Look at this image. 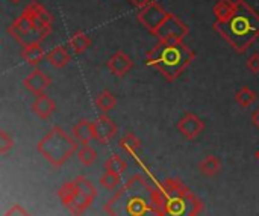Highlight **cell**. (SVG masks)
<instances>
[{
  "mask_svg": "<svg viewBox=\"0 0 259 216\" xmlns=\"http://www.w3.org/2000/svg\"><path fill=\"white\" fill-rule=\"evenodd\" d=\"M111 216H161L158 191H153L141 176L132 177L106 204Z\"/></svg>",
  "mask_w": 259,
  "mask_h": 216,
  "instance_id": "1",
  "label": "cell"
},
{
  "mask_svg": "<svg viewBox=\"0 0 259 216\" xmlns=\"http://www.w3.org/2000/svg\"><path fill=\"white\" fill-rule=\"evenodd\" d=\"M118 145H120V148L124 150L126 153L135 154V151L141 147V141H140L134 133H126V135L120 139Z\"/></svg>",
  "mask_w": 259,
  "mask_h": 216,
  "instance_id": "25",
  "label": "cell"
},
{
  "mask_svg": "<svg viewBox=\"0 0 259 216\" xmlns=\"http://www.w3.org/2000/svg\"><path fill=\"white\" fill-rule=\"evenodd\" d=\"M47 61L55 67V68H64L70 64L71 61V55L67 51L65 47L62 45H56L53 47L49 53H47Z\"/></svg>",
  "mask_w": 259,
  "mask_h": 216,
  "instance_id": "19",
  "label": "cell"
},
{
  "mask_svg": "<svg viewBox=\"0 0 259 216\" xmlns=\"http://www.w3.org/2000/svg\"><path fill=\"white\" fill-rule=\"evenodd\" d=\"M159 215L196 216L202 210V201L179 180L168 179L158 188Z\"/></svg>",
  "mask_w": 259,
  "mask_h": 216,
  "instance_id": "4",
  "label": "cell"
},
{
  "mask_svg": "<svg viewBox=\"0 0 259 216\" xmlns=\"http://www.w3.org/2000/svg\"><path fill=\"white\" fill-rule=\"evenodd\" d=\"M235 9V0H219L214 6V15L217 21H223L231 17Z\"/></svg>",
  "mask_w": 259,
  "mask_h": 216,
  "instance_id": "22",
  "label": "cell"
},
{
  "mask_svg": "<svg viewBox=\"0 0 259 216\" xmlns=\"http://www.w3.org/2000/svg\"><path fill=\"white\" fill-rule=\"evenodd\" d=\"M30 17L33 18L35 27L36 29H52L53 24V15L38 2H30L26 8H24Z\"/></svg>",
  "mask_w": 259,
  "mask_h": 216,
  "instance_id": "13",
  "label": "cell"
},
{
  "mask_svg": "<svg viewBox=\"0 0 259 216\" xmlns=\"http://www.w3.org/2000/svg\"><path fill=\"white\" fill-rule=\"evenodd\" d=\"M252 123H253V126H256L259 129V107L252 114Z\"/></svg>",
  "mask_w": 259,
  "mask_h": 216,
  "instance_id": "32",
  "label": "cell"
},
{
  "mask_svg": "<svg viewBox=\"0 0 259 216\" xmlns=\"http://www.w3.org/2000/svg\"><path fill=\"white\" fill-rule=\"evenodd\" d=\"M76 156H77V159H79V162H80L82 165L90 167V165H93V164L96 162V159H97V151H96L90 144H88V145H80L79 150H77V153H76Z\"/></svg>",
  "mask_w": 259,
  "mask_h": 216,
  "instance_id": "24",
  "label": "cell"
},
{
  "mask_svg": "<svg viewBox=\"0 0 259 216\" xmlns=\"http://www.w3.org/2000/svg\"><path fill=\"white\" fill-rule=\"evenodd\" d=\"M9 2H12V3H20L21 0H9Z\"/></svg>",
  "mask_w": 259,
  "mask_h": 216,
  "instance_id": "33",
  "label": "cell"
},
{
  "mask_svg": "<svg viewBox=\"0 0 259 216\" xmlns=\"http://www.w3.org/2000/svg\"><path fill=\"white\" fill-rule=\"evenodd\" d=\"M246 67H247V70L250 71V73H253V74H258L259 73V53H253L249 59H247V62H246Z\"/></svg>",
  "mask_w": 259,
  "mask_h": 216,
  "instance_id": "29",
  "label": "cell"
},
{
  "mask_svg": "<svg viewBox=\"0 0 259 216\" xmlns=\"http://www.w3.org/2000/svg\"><path fill=\"white\" fill-rule=\"evenodd\" d=\"M32 111L41 120H49L53 115V112L56 111V103L47 94H39V95H36L35 101L32 103Z\"/></svg>",
  "mask_w": 259,
  "mask_h": 216,
  "instance_id": "16",
  "label": "cell"
},
{
  "mask_svg": "<svg viewBox=\"0 0 259 216\" xmlns=\"http://www.w3.org/2000/svg\"><path fill=\"white\" fill-rule=\"evenodd\" d=\"M120 182H121V176L111 171H105V174L100 177V185L108 191H114L120 185Z\"/></svg>",
  "mask_w": 259,
  "mask_h": 216,
  "instance_id": "27",
  "label": "cell"
},
{
  "mask_svg": "<svg viewBox=\"0 0 259 216\" xmlns=\"http://www.w3.org/2000/svg\"><path fill=\"white\" fill-rule=\"evenodd\" d=\"M105 170L121 176V174L127 170V164H126L124 159H121L120 156L114 154V156H111L109 159H106V162H105Z\"/></svg>",
  "mask_w": 259,
  "mask_h": 216,
  "instance_id": "26",
  "label": "cell"
},
{
  "mask_svg": "<svg viewBox=\"0 0 259 216\" xmlns=\"http://www.w3.org/2000/svg\"><path fill=\"white\" fill-rule=\"evenodd\" d=\"M258 98V94L255 91H252L249 86H243L238 89V92L235 94V100L241 107H250Z\"/></svg>",
  "mask_w": 259,
  "mask_h": 216,
  "instance_id": "23",
  "label": "cell"
},
{
  "mask_svg": "<svg viewBox=\"0 0 259 216\" xmlns=\"http://www.w3.org/2000/svg\"><path fill=\"white\" fill-rule=\"evenodd\" d=\"M222 170V164L215 156H206L199 162V171L205 177H215Z\"/></svg>",
  "mask_w": 259,
  "mask_h": 216,
  "instance_id": "20",
  "label": "cell"
},
{
  "mask_svg": "<svg viewBox=\"0 0 259 216\" xmlns=\"http://www.w3.org/2000/svg\"><path fill=\"white\" fill-rule=\"evenodd\" d=\"M129 2H131V5H134L135 8L141 9V8H144V6L150 5V3H152V2H155V0H129Z\"/></svg>",
  "mask_w": 259,
  "mask_h": 216,
  "instance_id": "31",
  "label": "cell"
},
{
  "mask_svg": "<svg viewBox=\"0 0 259 216\" xmlns=\"http://www.w3.org/2000/svg\"><path fill=\"white\" fill-rule=\"evenodd\" d=\"M71 133L80 145H88L93 139H96L94 123L90 120H80L76 126H73Z\"/></svg>",
  "mask_w": 259,
  "mask_h": 216,
  "instance_id": "15",
  "label": "cell"
},
{
  "mask_svg": "<svg viewBox=\"0 0 259 216\" xmlns=\"http://www.w3.org/2000/svg\"><path fill=\"white\" fill-rule=\"evenodd\" d=\"M12 147H14V139H12V136H11L8 132L2 130V132H0V154H6Z\"/></svg>",
  "mask_w": 259,
  "mask_h": 216,
  "instance_id": "28",
  "label": "cell"
},
{
  "mask_svg": "<svg viewBox=\"0 0 259 216\" xmlns=\"http://www.w3.org/2000/svg\"><path fill=\"white\" fill-rule=\"evenodd\" d=\"M3 216H30V213L20 204H14Z\"/></svg>",
  "mask_w": 259,
  "mask_h": 216,
  "instance_id": "30",
  "label": "cell"
},
{
  "mask_svg": "<svg viewBox=\"0 0 259 216\" xmlns=\"http://www.w3.org/2000/svg\"><path fill=\"white\" fill-rule=\"evenodd\" d=\"M178 130L179 133H182L187 139L193 141L196 138H199L203 130H205V123L191 112H187L179 121H178Z\"/></svg>",
  "mask_w": 259,
  "mask_h": 216,
  "instance_id": "10",
  "label": "cell"
},
{
  "mask_svg": "<svg viewBox=\"0 0 259 216\" xmlns=\"http://www.w3.org/2000/svg\"><path fill=\"white\" fill-rule=\"evenodd\" d=\"M67 44H68V47L71 48L73 53L80 55V53L87 51V50L91 47V39H90V36H88L85 32L77 30V32H74V33L68 38Z\"/></svg>",
  "mask_w": 259,
  "mask_h": 216,
  "instance_id": "18",
  "label": "cell"
},
{
  "mask_svg": "<svg viewBox=\"0 0 259 216\" xmlns=\"http://www.w3.org/2000/svg\"><path fill=\"white\" fill-rule=\"evenodd\" d=\"M132 67H134V61L124 51H115L108 61L109 71L117 77H123L124 74H127Z\"/></svg>",
  "mask_w": 259,
  "mask_h": 216,
  "instance_id": "14",
  "label": "cell"
},
{
  "mask_svg": "<svg viewBox=\"0 0 259 216\" xmlns=\"http://www.w3.org/2000/svg\"><path fill=\"white\" fill-rule=\"evenodd\" d=\"M188 33H190V27L178 15L168 12L167 18L153 35L161 42H184Z\"/></svg>",
  "mask_w": 259,
  "mask_h": 216,
  "instance_id": "8",
  "label": "cell"
},
{
  "mask_svg": "<svg viewBox=\"0 0 259 216\" xmlns=\"http://www.w3.org/2000/svg\"><path fill=\"white\" fill-rule=\"evenodd\" d=\"M196 53L184 42H158L146 53L144 62L156 68L167 80L178 79L194 61Z\"/></svg>",
  "mask_w": 259,
  "mask_h": 216,
  "instance_id": "3",
  "label": "cell"
},
{
  "mask_svg": "<svg viewBox=\"0 0 259 216\" xmlns=\"http://www.w3.org/2000/svg\"><path fill=\"white\" fill-rule=\"evenodd\" d=\"M93 123H94V135H96V141L97 142L108 144L112 138H115V135L118 132V127H117V124L109 117L102 114Z\"/></svg>",
  "mask_w": 259,
  "mask_h": 216,
  "instance_id": "11",
  "label": "cell"
},
{
  "mask_svg": "<svg viewBox=\"0 0 259 216\" xmlns=\"http://www.w3.org/2000/svg\"><path fill=\"white\" fill-rule=\"evenodd\" d=\"M214 30L237 53H244L259 38V12L246 0H235V9L231 17L215 21Z\"/></svg>",
  "mask_w": 259,
  "mask_h": 216,
  "instance_id": "2",
  "label": "cell"
},
{
  "mask_svg": "<svg viewBox=\"0 0 259 216\" xmlns=\"http://www.w3.org/2000/svg\"><path fill=\"white\" fill-rule=\"evenodd\" d=\"M21 59L26 61L29 65H38L44 56H46V51L44 48L41 47V42H36V44H30V45H26L21 48V53H20Z\"/></svg>",
  "mask_w": 259,
  "mask_h": 216,
  "instance_id": "17",
  "label": "cell"
},
{
  "mask_svg": "<svg viewBox=\"0 0 259 216\" xmlns=\"http://www.w3.org/2000/svg\"><path fill=\"white\" fill-rule=\"evenodd\" d=\"M255 156H256V159L259 160V148H258V151H256V154H255Z\"/></svg>",
  "mask_w": 259,
  "mask_h": 216,
  "instance_id": "34",
  "label": "cell"
},
{
  "mask_svg": "<svg viewBox=\"0 0 259 216\" xmlns=\"http://www.w3.org/2000/svg\"><path fill=\"white\" fill-rule=\"evenodd\" d=\"M50 32L52 29H36L33 18L26 9L8 26V33L23 47L44 41L50 35Z\"/></svg>",
  "mask_w": 259,
  "mask_h": 216,
  "instance_id": "7",
  "label": "cell"
},
{
  "mask_svg": "<svg viewBox=\"0 0 259 216\" xmlns=\"http://www.w3.org/2000/svg\"><path fill=\"white\" fill-rule=\"evenodd\" d=\"M168 12L158 3V2H152L150 5L138 9L137 12V18L138 21L150 32V33H155L159 26L164 23V20L167 18Z\"/></svg>",
  "mask_w": 259,
  "mask_h": 216,
  "instance_id": "9",
  "label": "cell"
},
{
  "mask_svg": "<svg viewBox=\"0 0 259 216\" xmlns=\"http://www.w3.org/2000/svg\"><path fill=\"white\" fill-rule=\"evenodd\" d=\"M58 197L73 215L80 216L93 204L97 197V191L87 177L79 176L74 180L64 183L58 192Z\"/></svg>",
  "mask_w": 259,
  "mask_h": 216,
  "instance_id": "6",
  "label": "cell"
},
{
  "mask_svg": "<svg viewBox=\"0 0 259 216\" xmlns=\"http://www.w3.org/2000/svg\"><path fill=\"white\" fill-rule=\"evenodd\" d=\"M50 83H52V79L46 74V73H42L41 70H33L29 76H26L24 77V80H23V85H24V88H27L32 94H35V95H39V94H44V91L50 86Z\"/></svg>",
  "mask_w": 259,
  "mask_h": 216,
  "instance_id": "12",
  "label": "cell"
},
{
  "mask_svg": "<svg viewBox=\"0 0 259 216\" xmlns=\"http://www.w3.org/2000/svg\"><path fill=\"white\" fill-rule=\"evenodd\" d=\"M96 106H97L103 114H106V112L112 111V109L117 106V97H115L111 91L105 89V91H102L100 94H97V97H96Z\"/></svg>",
  "mask_w": 259,
  "mask_h": 216,
  "instance_id": "21",
  "label": "cell"
},
{
  "mask_svg": "<svg viewBox=\"0 0 259 216\" xmlns=\"http://www.w3.org/2000/svg\"><path fill=\"white\" fill-rule=\"evenodd\" d=\"M79 142L59 126H53L36 144V151L53 167L61 168L79 150Z\"/></svg>",
  "mask_w": 259,
  "mask_h": 216,
  "instance_id": "5",
  "label": "cell"
}]
</instances>
